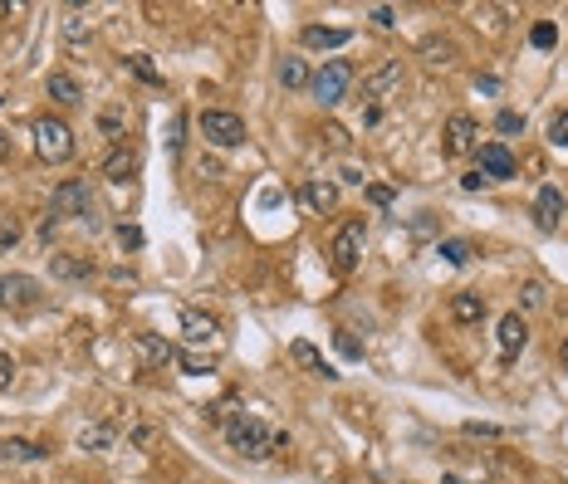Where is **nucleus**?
I'll return each instance as SVG.
<instances>
[{
	"label": "nucleus",
	"instance_id": "f257e3e1",
	"mask_svg": "<svg viewBox=\"0 0 568 484\" xmlns=\"http://www.w3.org/2000/svg\"><path fill=\"white\" fill-rule=\"evenodd\" d=\"M226 441H231V451L245 455V460H274L280 451H289V435L265 426L255 416H231L226 421Z\"/></svg>",
	"mask_w": 568,
	"mask_h": 484
},
{
	"label": "nucleus",
	"instance_id": "f03ea898",
	"mask_svg": "<svg viewBox=\"0 0 568 484\" xmlns=\"http://www.w3.org/2000/svg\"><path fill=\"white\" fill-rule=\"evenodd\" d=\"M50 215H54V221L99 225V201H93L89 181H59V186L50 191Z\"/></svg>",
	"mask_w": 568,
	"mask_h": 484
},
{
	"label": "nucleus",
	"instance_id": "7ed1b4c3",
	"mask_svg": "<svg viewBox=\"0 0 568 484\" xmlns=\"http://www.w3.org/2000/svg\"><path fill=\"white\" fill-rule=\"evenodd\" d=\"M348 89H353V64H348V59H329V64L309 79V93L323 108H338V103L348 99Z\"/></svg>",
	"mask_w": 568,
	"mask_h": 484
},
{
	"label": "nucleus",
	"instance_id": "20e7f679",
	"mask_svg": "<svg viewBox=\"0 0 568 484\" xmlns=\"http://www.w3.org/2000/svg\"><path fill=\"white\" fill-rule=\"evenodd\" d=\"M362 245H368V225H362V221H348V225L333 235L329 264H333L338 280H348V274H353L358 264H362Z\"/></svg>",
	"mask_w": 568,
	"mask_h": 484
},
{
	"label": "nucleus",
	"instance_id": "39448f33",
	"mask_svg": "<svg viewBox=\"0 0 568 484\" xmlns=\"http://www.w3.org/2000/svg\"><path fill=\"white\" fill-rule=\"evenodd\" d=\"M197 128L211 147H240V142H245V118L226 113V108H207V113L197 118Z\"/></svg>",
	"mask_w": 568,
	"mask_h": 484
},
{
	"label": "nucleus",
	"instance_id": "423d86ee",
	"mask_svg": "<svg viewBox=\"0 0 568 484\" xmlns=\"http://www.w3.org/2000/svg\"><path fill=\"white\" fill-rule=\"evenodd\" d=\"M44 289L34 274H0V313H30L40 308Z\"/></svg>",
	"mask_w": 568,
	"mask_h": 484
},
{
	"label": "nucleus",
	"instance_id": "0eeeda50",
	"mask_svg": "<svg viewBox=\"0 0 568 484\" xmlns=\"http://www.w3.org/2000/svg\"><path fill=\"white\" fill-rule=\"evenodd\" d=\"M34 152L44 157V162H69L74 157V132H69V123H59V118H40L34 123Z\"/></svg>",
	"mask_w": 568,
	"mask_h": 484
},
{
	"label": "nucleus",
	"instance_id": "6e6552de",
	"mask_svg": "<svg viewBox=\"0 0 568 484\" xmlns=\"http://www.w3.org/2000/svg\"><path fill=\"white\" fill-rule=\"evenodd\" d=\"M407 83V69H402V59H382L372 74H362V99H368L372 108H378L382 99H392L397 89Z\"/></svg>",
	"mask_w": 568,
	"mask_h": 484
},
{
	"label": "nucleus",
	"instance_id": "1a4fd4ad",
	"mask_svg": "<svg viewBox=\"0 0 568 484\" xmlns=\"http://www.w3.org/2000/svg\"><path fill=\"white\" fill-rule=\"evenodd\" d=\"M441 152L446 157H466V152H476L480 147V123L470 113H456L451 123H446V132H441Z\"/></svg>",
	"mask_w": 568,
	"mask_h": 484
},
{
	"label": "nucleus",
	"instance_id": "9d476101",
	"mask_svg": "<svg viewBox=\"0 0 568 484\" xmlns=\"http://www.w3.org/2000/svg\"><path fill=\"white\" fill-rule=\"evenodd\" d=\"M132 353H138V362L148 372H162V367H172V362H177V347L167 343V337H157V333H138V337H132Z\"/></svg>",
	"mask_w": 568,
	"mask_h": 484
},
{
	"label": "nucleus",
	"instance_id": "9b49d317",
	"mask_svg": "<svg viewBox=\"0 0 568 484\" xmlns=\"http://www.w3.org/2000/svg\"><path fill=\"white\" fill-rule=\"evenodd\" d=\"M480 176L486 181H510L515 176V152L505 142H480Z\"/></svg>",
	"mask_w": 568,
	"mask_h": 484
},
{
	"label": "nucleus",
	"instance_id": "f8f14e48",
	"mask_svg": "<svg viewBox=\"0 0 568 484\" xmlns=\"http://www.w3.org/2000/svg\"><path fill=\"white\" fill-rule=\"evenodd\" d=\"M299 205H304V215H329L338 205V186H333V181H323V176H313V181L299 186Z\"/></svg>",
	"mask_w": 568,
	"mask_h": 484
},
{
	"label": "nucleus",
	"instance_id": "ddd939ff",
	"mask_svg": "<svg viewBox=\"0 0 568 484\" xmlns=\"http://www.w3.org/2000/svg\"><path fill=\"white\" fill-rule=\"evenodd\" d=\"M563 211H568V196H563V191H559V186H539V196H534V225L544 230V235L559 225Z\"/></svg>",
	"mask_w": 568,
	"mask_h": 484
},
{
	"label": "nucleus",
	"instance_id": "4468645a",
	"mask_svg": "<svg viewBox=\"0 0 568 484\" xmlns=\"http://www.w3.org/2000/svg\"><path fill=\"white\" fill-rule=\"evenodd\" d=\"M495 337H500V357L515 362L519 353H525V343H529V323L519 318V313H505V318H500V333H495Z\"/></svg>",
	"mask_w": 568,
	"mask_h": 484
},
{
	"label": "nucleus",
	"instance_id": "2eb2a0df",
	"mask_svg": "<svg viewBox=\"0 0 568 484\" xmlns=\"http://www.w3.org/2000/svg\"><path fill=\"white\" fill-rule=\"evenodd\" d=\"M289 357L299 362V367L309 372V377H323V382H338V372H333V362L319 353V347L313 343H304V337H299V343H289Z\"/></svg>",
	"mask_w": 568,
	"mask_h": 484
},
{
	"label": "nucleus",
	"instance_id": "dca6fc26",
	"mask_svg": "<svg viewBox=\"0 0 568 484\" xmlns=\"http://www.w3.org/2000/svg\"><path fill=\"white\" fill-rule=\"evenodd\" d=\"M304 50H343V44H353V30H338V25H304Z\"/></svg>",
	"mask_w": 568,
	"mask_h": 484
},
{
	"label": "nucleus",
	"instance_id": "f3484780",
	"mask_svg": "<svg viewBox=\"0 0 568 484\" xmlns=\"http://www.w3.org/2000/svg\"><path fill=\"white\" fill-rule=\"evenodd\" d=\"M138 166H142V157L132 152V147H113V157L103 162V176L113 181V186H123V181L138 176Z\"/></svg>",
	"mask_w": 568,
	"mask_h": 484
},
{
	"label": "nucleus",
	"instance_id": "a211bd4d",
	"mask_svg": "<svg viewBox=\"0 0 568 484\" xmlns=\"http://www.w3.org/2000/svg\"><path fill=\"white\" fill-rule=\"evenodd\" d=\"M50 274L54 280H69V284H83V280H93V260L89 255H54Z\"/></svg>",
	"mask_w": 568,
	"mask_h": 484
},
{
	"label": "nucleus",
	"instance_id": "6ab92c4d",
	"mask_svg": "<svg viewBox=\"0 0 568 484\" xmlns=\"http://www.w3.org/2000/svg\"><path fill=\"white\" fill-rule=\"evenodd\" d=\"M44 93H50V99H54V103H64V108H74V103H83V83H79L74 74H59V69H54V74H50V79H44Z\"/></svg>",
	"mask_w": 568,
	"mask_h": 484
},
{
	"label": "nucleus",
	"instance_id": "aec40b11",
	"mask_svg": "<svg viewBox=\"0 0 568 484\" xmlns=\"http://www.w3.org/2000/svg\"><path fill=\"white\" fill-rule=\"evenodd\" d=\"M181 333H187V343H211L216 337V318L201 308H181Z\"/></svg>",
	"mask_w": 568,
	"mask_h": 484
},
{
	"label": "nucleus",
	"instance_id": "412c9836",
	"mask_svg": "<svg viewBox=\"0 0 568 484\" xmlns=\"http://www.w3.org/2000/svg\"><path fill=\"white\" fill-rule=\"evenodd\" d=\"M451 318L461 323V328H476V323L486 318V299L480 294H456L451 299Z\"/></svg>",
	"mask_w": 568,
	"mask_h": 484
},
{
	"label": "nucleus",
	"instance_id": "4be33fe9",
	"mask_svg": "<svg viewBox=\"0 0 568 484\" xmlns=\"http://www.w3.org/2000/svg\"><path fill=\"white\" fill-rule=\"evenodd\" d=\"M59 30H64V40H69V44H89V40H93V20L83 15V10H64Z\"/></svg>",
	"mask_w": 568,
	"mask_h": 484
},
{
	"label": "nucleus",
	"instance_id": "5701e85b",
	"mask_svg": "<svg viewBox=\"0 0 568 484\" xmlns=\"http://www.w3.org/2000/svg\"><path fill=\"white\" fill-rule=\"evenodd\" d=\"M113 441H118V431H113V426H103V421H93V426H83V431H79V451H93V455H103Z\"/></svg>",
	"mask_w": 568,
	"mask_h": 484
},
{
	"label": "nucleus",
	"instance_id": "b1692460",
	"mask_svg": "<svg viewBox=\"0 0 568 484\" xmlns=\"http://www.w3.org/2000/svg\"><path fill=\"white\" fill-rule=\"evenodd\" d=\"M417 54L427 59L431 69H446V64H451V59H456V44H451V40H441V34H427Z\"/></svg>",
	"mask_w": 568,
	"mask_h": 484
},
{
	"label": "nucleus",
	"instance_id": "393cba45",
	"mask_svg": "<svg viewBox=\"0 0 568 484\" xmlns=\"http://www.w3.org/2000/svg\"><path fill=\"white\" fill-rule=\"evenodd\" d=\"M309 64H304V59H280V83H284V89H309Z\"/></svg>",
	"mask_w": 568,
	"mask_h": 484
},
{
	"label": "nucleus",
	"instance_id": "a878e982",
	"mask_svg": "<svg viewBox=\"0 0 568 484\" xmlns=\"http://www.w3.org/2000/svg\"><path fill=\"white\" fill-rule=\"evenodd\" d=\"M50 451L44 445H34V441H5L0 445V460H44Z\"/></svg>",
	"mask_w": 568,
	"mask_h": 484
},
{
	"label": "nucleus",
	"instance_id": "bb28decb",
	"mask_svg": "<svg viewBox=\"0 0 568 484\" xmlns=\"http://www.w3.org/2000/svg\"><path fill=\"white\" fill-rule=\"evenodd\" d=\"M177 367L187 372V377H207V372L216 367V362L207 353H177Z\"/></svg>",
	"mask_w": 568,
	"mask_h": 484
},
{
	"label": "nucleus",
	"instance_id": "cd10ccee",
	"mask_svg": "<svg viewBox=\"0 0 568 484\" xmlns=\"http://www.w3.org/2000/svg\"><path fill=\"white\" fill-rule=\"evenodd\" d=\"M123 64H128L142 83H162V74H157V64H152V54H128Z\"/></svg>",
	"mask_w": 568,
	"mask_h": 484
},
{
	"label": "nucleus",
	"instance_id": "c85d7f7f",
	"mask_svg": "<svg viewBox=\"0 0 568 484\" xmlns=\"http://www.w3.org/2000/svg\"><path fill=\"white\" fill-rule=\"evenodd\" d=\"M529 44H534V50H554V44H559V25H554V20H539V25L529 30Z\"/></svg>",
	"mask_w": 568,
	"mask_h": 484
},
{
	"label": "nucleus",
	"instance_id": "c756f323",
	"mask_svg": "<svg viewBox=\"0 0 568 484\" xmlns=\"http://www.w3.org/2000/svg\"><path fill=\"white\" fill-rule=\"evenodd\" d=\"M15 245H20V221H15V215H5V211H0V255H10Z\"/></svg>",
	"mask_w": 568,
	"mask_h": 484
},
{
	"label": "nucleus",
	"instance_id": "7c9ffc66",
	"mask_svg": "<svg viewBox=\"0 0 568 484\" xmlns=\"http://www.w3.org/2000/svg\"><path fill=\"white\" fill-rule=\"evenodd\" d=\"M470 255H476L470 240H441V260L446 264H470Z\"/></svg>",
	"mask_w": 568,
	"mask_h": 484
},
{
	"label": "nucleus",
	"instance_id": "2f4dec72",
	"mask_svg": "<svg viewBox=\"0 0 568 484\" xmlns=\"http://www.w3.org/2000/svg\"><path fill=\"white\" fill-rule=\"evenodd\" d=\"M319 138H323V147H329V152H348V147H353V138H348V128H338V123H329V128L319 132Z\"/></svg>",
	"mask_w": 568,
	"mask_h": 484
},
{
	"label": "nucleus",
	"instance_id": "473e14b6",
	"mask_svg": "<svg viewBox=\"0 0 568 484\" xmlns=\"http://www.w3.org/2000/svg\"><path fill=\"white\" fill-rule=\"evenodd\" d=\"M99 128H103V138H123V128H128V113H123V108H108V113L99 118Z\"/></svg>",
	"mask_w": 568,
	"mask_h": 484
},
{
	"label": "nucleus",
	"instance_id": "72a5a7b5",
	"mask_svg": "<svg viewBox=\"0 0 568 484\" xmlns=\"http://www.w3.org/2000/svg\"><path fill=\"white\" fill-rule=\"evenodd\" d=\"M157 441H162V431H157V426H132L128 431V445H138V451H152Z\"/></svg>",
	"mask_w": 568,
	"mask_h": 484
},
{
	"label": "nucleus",
	"instance_id": "f704fd0d",
	"mask_svg": "<svg viewBox=\"0 0 568 484\" xmlns=\"http://www.w3.org/2000/svg\"><path fill=\"white\" fill-rule=\"evenodd\" d=\"M519 304H525V308H544V304H549V294H544V284H539V280H529L525 289H519Z\"/></svg>",
	"mask_w": 568,
	"mask_h": 484
},
{
	"label": "nucleus",
	"instance_id": "c9c22d12",
	"mask_svg": "<svg viewBox=\"0 0 568 484\" xmlns=\"http://www.w3.org/2000/svg\"><path fill=\"white\" fill-rule=\"evenodd\" d=\"M333 347H338V353H343V357H353V362L362 357V343H358V337L348 333V328H338V333H333Z\"/></svg>",
	"mask_w": 568,
	"mask_h": 484
},
{
	"label": "nucleus",
	"instance_id": "e433bc0d",
	"mask_svg": "<svg viewBox=\"0 0 568 484\" xmlns=\"http://www.w3.org/2000/svg\"><path fill=\"white\" fill-rule=\"evenodd\" d=\"M549 142H554V147H568V108L549 118Z\"/></svg>",
	"mask_w": 568,
	"mask_h": 484
},
{
	"label": "nucleus",
	"instance_id": "4c0bfd02",
	"mask_svg": "<svg viewBox=\"0 0 568 484\" xmlns=\"http://www.w3.org/2000/svg\"><path fill=\"white\" fill-rule=\"evenodd\" d=\"M495 128H500V132H505V138H515V132H525V118H519V113H515V108H505V113H500V118H495Z\"/></svg>",
	"mask_w": 568,
	"mask_h": 484
},
{
	"label": "nucleus",
	"instance_id": "58836bf2",
	"mask_svg": "<svg viewBox=\"0 0 568 484\" xmlns=\"http://www.w3.org/2000/svg\"><path fill=\"white\" fill-rule=\"evenodd\" d=\"M118 245H123V250H142V230L138 225H118Z\"/></svg>",
	"mask_w": 568,
	"mask_h": 484
},
{
	"label": "nucleus",
	"instance_id": "ea45409f",
	"mask_svg": "<svg viewBox=\"0 0 568 484\" xmlns=\"http://www.w3.org/2000/svg\"><path fill=\"white\" fill-rule=\"evenodd\" d=\"M181 128H187V118L177 113V118H172V128H167V152H172V157L181 152Z\"/></svg>",
	"mask_w": 568,
	"mask_h": 484
},
{
	"label": "nucleus",
	"instance_id": "a19ab883",
	"mask_svg": "<svg viewBox=\"0 0 568 484\" xmlns=\"http://www.w3.org/2000/svg\"><path fill=\"white\" fill-rule=\"evenodd\" d=\"M368 15H372V25H382V30H392V25H397V10H392V5H372Z\"/></svg>",
	"mask_w": 568,
	"mask_h": 484
},
{
	"label": "nucleus",
	"instance_id": "79ce46f5",
	"mask_svg": "<svg viewBox=\"0 0 568 484\" xmlns=\"http://www.w3.org/2000/svg\"><path fill=\"white\" fill-rule=\"evenodd\" d=\"M10 382H15V357L0 353V392H10Z\"/></svg>",
	"mask_w": 568,
	"mask_h": 484
},
{
	"label": "nucleus",
	"instance_id": "37998d69",
	"mask_svg": "<svg viewBox=\"0 0 568 484\" xmlns=\"http://www.w3.org/2000/svg\"><path fill=\"white\" fill-rule=\"evenodd\" d=\"M368 201L388 211V205H392V186H378V181H372V186H368Z\"/></svg>",
	"mask_w": 568,
	"mask_h": 484
},
{
	"label": "nucleus",
	"instance_id": "c03bdc74",
	"mask_svg": "<svg viewBox=\"0 0 568 484\" xmlns=\"http://www.w3.org/2000/svg\"><path fill=\"white\" fill-rule=\"evenodd\" d=\"M461 186H466V191H486V186H490V181H486V176H480V172H470V176H461Z\"/></svg>",
	"mask_w": 568,
	"mask_h": 484
},
{
	"label": "nucleus",
	"instance_id": "a18cd8bd",
	"mask_svg": "<svg viewBox=\"0 0 568 484\" xmlns=\"http://www.w3.org/2000/svg\"><path fill=\"white\" fill-rule=\"evenodd\" d=\"M476 89H480V93H500V79H495V74H480Z\"/></svg>",
	"mask_w": 568,
	"mask_h": 484
},
{
	"label": "nucleus",
	"instance_id": "49530a36",
	"mask_svg": "<svg viewBox=\"0 0 568 484\" xmlns=\"http://www.w3.org/2000/svg\"><path fill=\"white\" fill-rule=\"evenodd\" d=\"M466 435H500V426H480V421H466Z\"/></svg>",
	"mask_w": 568,
	"mask_h": 484
},
{
	"label": "nucleus",
	"instance_id": "de8ad7c7",
	"mask_svg": "<svg viewBox=\"0 0 568 484\" xmlns=\"http://www.w3.org/2000/svg\"><path fill=\"white\" fill-rule=\"evenodd\" d=\"M0 157H10V138H5V132H0Z\"/></svg>",
	"mask_w": 568,
	"mask_h": 484
},
{
	"label": "nucleus",
	"instance_id": "09e8293b",
	"mask_svg": "<svg viewBox=\"0 0 568 484\" xmlns=\"http://www.w3.org/2000/svg\"><path fill=\"white\" fill-rule=\"evenodd\" d=\"M559 362H563V372H568V343L559 347Z\"/></svg>",
	"mask_w": 568,
	"mask_h": 484
}]
</instances>
